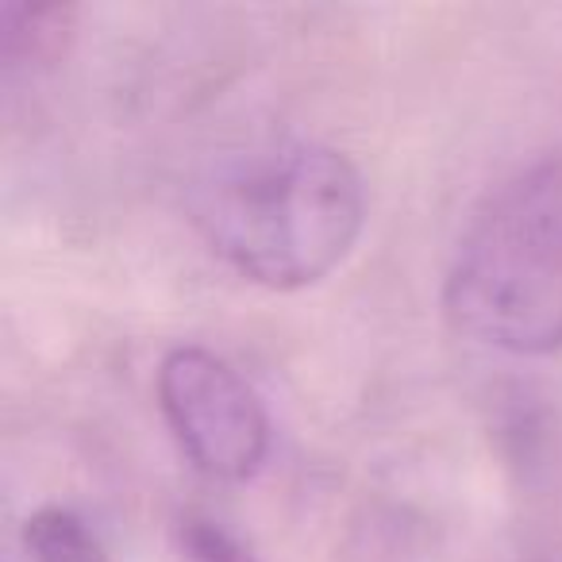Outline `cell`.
Returning a JSON list of instances; mask_svg holds the SVG:
<instances>
[{
    "label": "cell",
    "instance_id": "obj_1",
    "mask_svg": "<svg viewBox=\"0 0 562 562\" xmlns=\"http://www.w3.org/2000/svg\"><path fill=\"white\" fill-rule=\"evenodd\" d=\"M189 212L239 278L293 293L347 262L367 224V186L328 143L270 139L212 166Z\"/></svg>",
    "mask_w": 562,
    "mask_h": 562
},
{
    "label": "cell",
    "instance_id": "obj_6",
    "mask_svg": "<svg viewBox=\"0 0 562 562\" xmlns=\"http://www.w3.org/2000/svg\"><path fill=\"white\" fill-rule=\"evenodd\" d=\"M178 547H181V562H258L255 551L232 528H224L220 520L201 513L181 516Z\"/></svg>",
    "mask_w": 562,
    "mask_h": 562
},
{
    "label": "cell",
    "instance_id": "obj_4",
    "mask_svg": "<svg viewBox=\"0 0 562 562\" xmlns=\"http://www.w3.org/2000/svg\"><path fill=\"white\" fill-rule=\"evenodd\" d=\"M4 70H43L55 66L66 55L74 40V20L78 9L74 4H9L4 9Z\"/></svg>",
    "mask_w": 562,
    "mask_h": 562
},
{
    "label": "cell",
    "instance_id": "obj_3",
    "mask_svg": "<svg viewBox=\"0 0 562 562\" xmlns=\"http://www.w3.org/2000/svg\"><path fill=\"white\" fill-rule=\"evenodd\" d=\"M158 408L181 454L216 482H247L270 454L262 397L204 347H173L158 362Z\"/></svg>",
    "mask_w": 562,
    "mask_h": 562
},
{
    "label": "cell",
    "instance_id": "obj_2",
    "mask_svg": "<svg viewBox=\"0 0 562 562\" xmlns=\"http://www.w3.org/2000/svg\"><path fill=\"white\" fill-rule=\"evenodd\" d=\"M443 313L493 351H562V155L508 178L470 216L447 266Z\"/></svg>",
    "mask_w": 562,
    "mask_h": 562
},
{
    "label": "cell",
    "instance_id": "obj_5",
    "mask_svg": "<svg viewBox=\"0 0 562 562\" xmlns=\"http://www.w3.org/2000/svg\"><path fill=\"white\" fill-rule=\"evenodd\" d=\"M24 551L32 562H112L97 531L63 505H47L27 516Z\"/></svg>",
    "mask_w": 562,
    "mask_h": 562
}]
</instances>
